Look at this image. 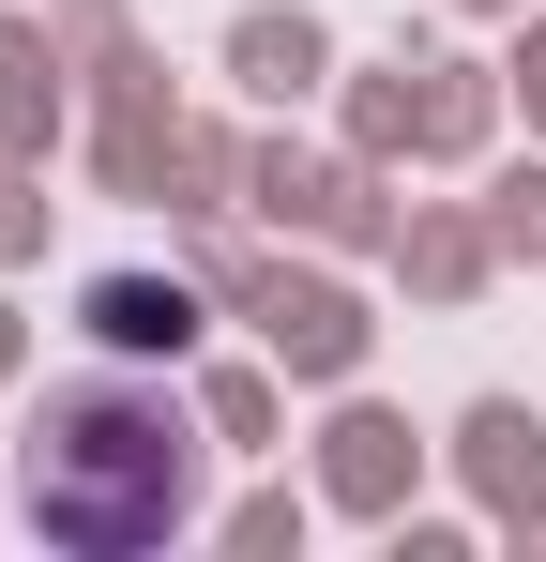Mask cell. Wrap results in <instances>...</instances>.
<instances>
[{
	"instance_id": "6da1fadb",
	"label": "cell",
	"mask_w": 546,
	"mask_h": 562,
	"mask_svg": "<svg viewBox=\"0 0 546 562\" xmlns=\"http://www.w3.org/2000/svg\"><path fill=\"white\" fill-rule=\"evenodd\" d=\"M182 502H197V441H182L168 395H122V380L46 395V426H31V517L61 548H152V532H182Z\"/></svg>"
}]
</instances>
